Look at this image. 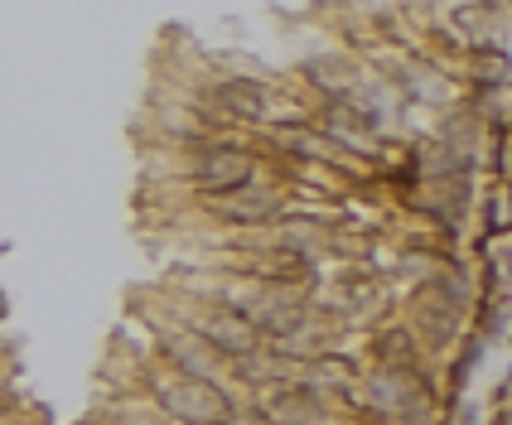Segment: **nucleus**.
<instances>
[{
  "mask_svg": "<svg viewBox=\"0 0 512 425\" xmlns=\"http://www.w3.org/2000/svg\"><path fill=\"white\" fill-rule=\"evenodd\" d=\"M247 179H252L247 155H213V160L199 170L203 189H237V184H247Z\"/></svg>",
  "mask_w": 512,
  "mask_h": 425,
  "instance_id": "nucleus-1",
  "label": "nucleus"
}]
</instances>
